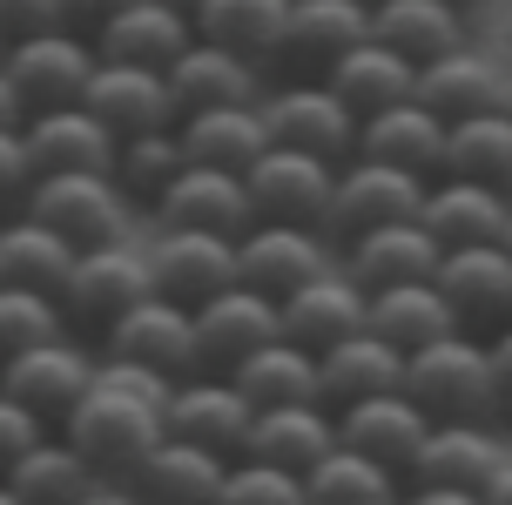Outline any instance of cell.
Returning <instances> with one entry per match:
<instances>
[{"label":"cell","mask_w":512,"mask_h":505,"mask_svg":"<svg viewBox=\"0 0 512 505\" xmlns=\"http://www.w3.org/2000/svg\"><path fill=\"white\" fill-rule=\"evenodd\" d=\"M54 431H61V438H68V445H75V452L88 458L115 492H122L128 472L142 465V452L162 438V404L142 398V391H128V384L95 378L88 391H81V404Z\"/></svg>","instance_id":"obj_1"},{"label":"cell","mask_w":512,"mask_h":505,"mask_svg":"<svg viewBox=\"0 0 512 505\" xmlns=\"http://www.w3.org/2000/svg\"><path fill=\"white\" fill-rule=\"evenodd\" d=\"M499 458H506V445H499L492 418H432L405 465V499H486Z\"/></svg>","instance_id":"obj_2"},{"label":"cell","mask_w":512,"mask_h":505,"mask_svg":"<svg viewBox=\"0 0 512 505\" xmlns=\"http://www.w3.org/2000/svg\"><path fill=\"white\" fill-rule=\"evenodd\" d=\"M405 398L425 418H492V364L486 337L445 330L432 344L405 351Z\"/></svg>","instance_id":"obj_3"},{"label":"cell","mask_w":512,"mask_h":505,"mask_svg":"<svg viewBox=\"0 0 512 505\" xmlns=\"http://www.w3.org/2000/svg\"><path fill=\"white\" fill-rule=\"evenodd\" d=\"M135 297H149V263H142V250L135 243H88V250H75V270H68V283H61V324L75 330V337H88V344H102V330L122 317Z\"/></svg>","instance_id":"obj_4"},{"label":"cell","mask_w":512,"mask_h":505,"mask_svg":"<svg viewBox=\"0 0 512 505\" xmlns=\"http://www.w3.org/2000/svg\"><path fill=\"white\" fill-rule=\"evenodd\" d=\"M95 364H102V351H88V337L61 330V337H41V344H27V351L0 357V391L21 398L27 411L54 431L81 404V391L95 384Z\"/></svg>","instance_id":"obj_5"},{"label":"cell","mask_w":512,"mask_h":505,"mask_svg":"<svg viewBox=\"0 0 512 505\" xmlns=\"http://www.w3.org/2000/svg\"><path fill=\"white\" fill-rule=\"evenodd\" d=\"M0 68L21 95V115L34 108H68V101L88 95V75H95V41L81 27H41V34H21L0 48Z\"/></svg>","instance_id":"obj_6"},{"label":"cell","mask_w":512,"mask_h":505,"mask_svg":"<svg viewBox=\"0 0 512 505\" xmlns=\"http://www.w3.org/2000/svg\"><path fill=\"white\" fill-rule=\"evenodd\" d=\"M418 202H425V176L391 169V162H378V155H351V162H337V182H331V202H324V223L317 229L344 250V243L364 236V229L418 216Z\"/></svg>","instance_id":"obj_7"},{"label":"cell","mask_w":512,"mask_h":505,"mask_svg":"<svg viewBox=\"0 0 512 505\" xmlns=\"http://www.w3.org/2000/svg\"><path fill=\"white\" fill-rule=\"evenodd\" d=\"M27 216H41V223H48L54 236H68L75 250L128 236V196L115 189L108 169H54V176H34Z\"/></svg>","instance_id":"obj_8"},{"label":"cell","mask_w":512,"mask_h":505,"mask_svg":"<svg viewBox=\"0 0 512 505\" xmlns=\"http://www.w3.org/2000/svg\"><path fill=\"white\" fill-rule=\"evenodd\" d=\"M263 128H270V142L310 149L324 162L358 155V115L337 101V88L324 75H290L283 88H263Z\"/></svg>","instance_id":"obj_9"},{"label":"cell","mask_w":512,"mask_h":505,"mask_svg":"<svg viewBox=\"0 0 512 505\" xmlns=\"http://www.w3.org/2000/svg\"><path fill=\"white\" fill-rule=\"evenodd\" d=\"M337 243L317 223H270V216H250V229L236 236V283H250L263 297H290L304 277L331 270Z\"/></svg>","instance_id":"obj_10"},{"label":"cell","mask_w":512,"mask_h":505,"mask_svg":"<svg viewBox=\"0 0 512 505\" xmlns=\"http://www.w3.org/2000/svg\"><path fill=\"white\" fill-rule=\"evenodd\" d=\"M438 297L452 303V324L472 330V337H492V330L512 324V250L506 243H459V250L438 256Z\"/></svg>","instance_id":"obj_11"},{"label":"cell","mask_w":512,"mask_h":505,"mask_svg":"<svg viewBox=\"0 0 512 505\" xmlns=\"http://www.w3.org/2000/svg\"><path fill=\"white\" fill-rule=\"evenodd\" d=\"M102 357H128V364H149L162 378H189V371H203L196 364V317H189V303H169V297H135L102 330Z\"/></svg>","instance_id":"obj_12"},{"label":"cell","mask_w":512,"mask_h":505,"mask_svg":"<svg viewBox=\"0 0 512 505\" xmlns=\"http://www.w3.org/2000/svg\"><path fill=\"white\" fill-rule=\"evenodd\" d=\"M250 398L236 391L230 371H189V378L169 384V404H162V431H176L189 445H203L216 458H236L243 438H250Z\"/></svg>","instance_id":"obj_13"},{"label":"cell","mask_w":512,"mask_h":505,"mask_svg":"<svg viewBox=\"0 0 512 505\" xmlns=\"http://www.w3.org/2000/svg\"><path fill=\"white\" fill-rule=\"evenodd\" d=\"M331 182H337V162H324L310 149H290V142H270L243 169L250 216H270V223H324Z\"/></svg>","instance_id":"obj_14"},{"label":"cell","mask_w":512,"mask_h":505,"mask_svg":"<svg viewBox=\"0 0 512 505\" xmlns=\"http://www.w3.org/2000/svg\"><path fill=\"white\" fill-rule=\"evenodd\" d=\"M142 263H149L155 297L196 310L203 297H216V290L236 283V236H216V229H155Z\"/></svg>","instance_id":"obj_15"},{"label":"cell","mask_w":512,"mask_h":505,"mask_svg":"<svg viewBox=\"0 0 512 505\" xmlns=\"http://www.w3.org/2000/svg\"><path fill=\"white\" fill-rule=\"evenodd\" d=\"M189 317H196V364H203V371H236L256 344L283 337L277 330V297H263L250 283H230V290L203 297Z\"/></svg>","instance_id":"obj_16"},{"label":"cell","mask_w":512,"mask_h":505,"mask_svg":"<svg viewBox=\"0 0 512 505\" xmlns=\"http://www.w3.org/2000/svg\"><path fill=\"white\" fill-rule=\"evenodd\" d=\"M155 229H216V236H243L250 229V189L236 169L216 162H182V176L149 202Z\"/></svg>","instance_id":"obj_17"},{"label":"cell","mask_w":512,"mask_h":505,"mask_svg":"<svg viewBox=\"0 0 512 505\" xmlns=\"http://www.w3.org/2000/svg\"><path fill=\"white\" fill-rule=\"evenodd\" d=\"M277 330L304 351H331L351 330H364V290L351 283L344 263H331V270L304 277L290 297H277Z\"/></svg>","instance_id":"obj_18"},{"label":"cell","mask_w":512,"mask_h":505,"mask_svg":"<svg viewBox=\"0 0 512 505\" xmlns=\"http://www.w3.org/2000/svg\"><path fill=\"white\" fill-rule=\"evenodd\" d=\"M371 34V7L364 0H290L283 21V75H331L337 54H351Z\"/></svg>","instance_id":"obj_19"},{"label":"cell","mask_w":512,"mask_h":505,"mask_svg":"<svg viewBox=\"0 0 512 505\" xmlns=\"http://www.w3.org/2000/svg\"><path fill=\"white\" fill-rule=\"evenodd\" d=\"M88 108L102 115L108 135H142V128H169L176 122V88L162 68L142 61H102L95 54V75H88Z\"/></svg>","instance_id":"obj_20"},{"label":"cell","mask_w":512,"mask_h":505,"mask_svg":"<svg viewBox=\"0 0 512 505\" xmlns=\"http://www.w3.org/2000/svg\"><path fill=\"white\" fill-rule=\"evenodd\" d=\"M21 142H27L34 176H54V169H108L115 162V135L102 128V115L88 101L21 115Z\"/></svg>","instance_id":"obj_21"},{"label":"cell","mask_w":512,"mask_h":505,"mask_svg":"<svg viewBox=\"0 0 512 505\" xmlns=\"http://www.w3.org/2000/svg\"><path fill=\"white\" fill-rule=\"evenodd\" d=\"M0 485H7V505H88V499H108V492H115L61 431H41L34 452H27Z\"/></svg>","instance_id":"obj_22"},{"label":"cell","mask_w":512,"mask_h":505,"mask_svg":"<svg viewBox=\"0 0 512 505\" xmlns=\"http://www.w3.org/2000/svg\"><path fill=\"white\" fill-rule=\"evenodd\" d=\"M337 445H351V452L378 458V465H391L398 479H405L411 452H418V438H425V411L405 398V384L398 391H378V398H358V404H337Z\"/></svg>","instance_id":"obj_23"},{"label":"cell","mask_w":512,"mask_h":505,"mask_svg":"<svg viewBox=\"0 0 512 505\" xmlns=\"http://www.w3.org/2000/svg\"><path fill=\"white\" fill-rule=\"evenodd\" d=\"M358 155H378L391 169H411V176L432 182L445 169V115L425 108L418 95L391 101V108H378V115L358 122Z\"/></svg>","instance_id":"obj_24"},{"label":"cell","mask_w":512,"mask_h":505,"mask_svg":"<svg viewBox=\"0 0 512 505\" xmlns=\"http://www.w3.org/2000/svg\"><path fill=\"white\" fill-rule=\"evenodd\" d=\"M445 243L418 216H398V223H378L344 243V270L358 290H384V283H411V277H432Z\"/></svg>","instance_id":"obj_25"},{"label":"cell","mask_w":512,"mask_h":505,"mask_svg":"<svg viewBox=\"0 0 512 505\" xmlns=\"http://www.w3.org/2000/svg\"><path fill=\"white\" fill-rule=\"evenodd\" d=\"M95 54L102 61H142V68H169L189 41H196V21L182 14V7H169V0H128V7H115L95 34Z\"/></svg>","instance_id":"obj_26"},{"label":"cell","mask_w":512,"mask_h":505,"mask_svg":"<svg viewBox=\"0 0 512 505\" xmlns=\"http://www.w3.org/2000/svg\"><path fill=\"white\" fill-rule=\"evenodd\" d=\"M506 216H512V196L506 189H486V182H472V176H432L425 182V202H418V223L432 229L445 250H459V243H499Z\"/></svg>","instance_id":"obj_27"},{"label":"cell","mask_w":512,"mask_h":505,"mask_svg":"<svg viewBox=\"0 0 512 505\" xmlns=\"http://www.w3.org/2000/svg\"><path fill=\"white\" fill-rule=\"evenodd\" d=\"M223 465L230 458L203 452V445H189V438H176V431H162L149 452H142V465L128 472V499H155V505H196V499H216L223 492Z\"/></svg>","instance_id":"obj_28"},{"label":"cell","mask_w":512,"mask_h":505,"mask_svg":"<svg viewBox=\"0 0 512 505\" xmlns=\"http://www.w3.org/2000/svg\"><path fill=\"white\" fill-rule=\"evenodd\" d=\"M162 75L176 88V115H189V108H223V101H263V68L243 61L236 48L203 41V34H196Z\"/></svg>","instance_id":"obj_29"},{"label":"cell","mask_w":512,"mask_h":505,"mask_svg":"<svg viewBox=\"0 0 512 505\" xmlns=\"http://www.w3.org/2000/svg\"><path fill=\"white\" fill-rule=\"evenodd\" d=\"M411 95L425 101V108H438L445 122H459V115L499 108V95H506V68H499L486 48L459 41V48H445L438 61H425V68H418Z\"/></svg>","instance_id":"obj_30"},{"label":"cell","mask_w":512,"mask_h":505,"mask_svg":"<svg viewBox=\"0 0 512 505\" xmlns=\"http://www.w3.org/2000/svg\"><path fill=\"white\" fill-rule=\"evenodd\" d=\"M405 384V351L384 344L378 330H351L344 344L317 351V398L331 404H358V398H378V391H398Z\"/></svg>","instance_id":"obj_31"},{"label":"cell","mask_w":512,"mask_h":505,"mask_svg":"<svg viewBox=\"0 0 512 505\" xmlns=\"http://www.w3.org/2000/svg\"><path fill=\"white\" fill-rule=\"evenodd\" d=\"M176 135L189 162H216V169H250L256 155L270 149V128H263V101H223V108H189L176 115Z\"/></svg>","instance_id":"obj_32"},{"label":"cell","mask_w":512,"mask_h":505,"mask_svg":"<svg viewBox=\"0 0 512 505\" xmlns=\"http://www.w3.org/2000/svg\"><path fill=\"white\" fill-rule=\"evenodd\" d=\"M371 41L398 48L411 68H425L445 48L472 41V14H459L452 0H378L371 7Z\"/></svg>","instance_id":"obj_33"},{"label":"cell","mask_w":512,"mask_h":505,"mask_svg":"<svg viewBox=\"0 0 512 505\" xmlns=\"http://www.w3.org/2000/svg\"><path fill=\"white\" fill-rule=\"evenodd\" d=\"M331 445H337V418H331V404H317V398L256 411L250 438H243V452H250V458H270V465H283V472H310Z\"/></svg>","instance_id":"obj_34"},{"label":"cell","mask_w":512,"mask_h":505,"mask_svg":"<svg viewBox=\"0 0 512 505\" xmlns=\"http://www.w3.org/2000/svg\"><path fill=\"white\" fill-rule=\"evenodd\" d=\"M364 330H378L384 344H398V351H418V344H432V337H445L459 324H452V303L438 297L432 277H411V283L364 290Z\"/></svg>","instance_id":"obj_35"},{"label":"cell","mask_w":512,"mask_h":505,"mask_svg":"<svg viewBox=\"0 0 512 505\" xmlns=\"http://www.w3.org/2000/svg\"><path fill=\"white\" fill-rule=\"evenodd\" d=\"M324 81H331L337 101L364 122V115H378V108H391V101H405L411 81H418V68H411L398 48H384V41L364 34L351 54H337V61H331V75H324Z\"/></svg>","instance_id":"obj_36"},{"label":"cell","mask_w":512,"mask_h":505,"mask_svg":"<svg viewBox=\"0 0 512 505\" xmlns=\"http://www.w3.org/2000/svg\"><path fill=\"white\" fill-rule=\"evenodd\" d=\"M283 21H290V0H203L196 7V34L216 48H236L256 68H277Z\"/></svg>","instance_id":"obj_37"},{"label":"cell","mask_w":512,"mask_h":505,"mask_svg":"<svg viewBox=\"0 0 512 505\" xmlns=\"http://www.w3.org/2000/svg\"><path fill=\"white\" fill-rule=\"evenodd\" d=\"M75 270V243L54 236L41 216H7L0 223V283H21V290H41V297H61V283Z\"/></svg>","instance_id":"obj_38"},{"label":"cell","mask_w":512,"mask_h":505,"mask_svg":"<svg viewBox=\"0 0 512 505\" xmlns=\"http://www.w3.org/2000/svg\"><path fill=\"white\" fill-rule=\"evenodd\" d=\"M438 176H472L512 196V115L506 108H479V115L445 122V169Z\"/></svg>","instance_id":"obj_39"},{"label":"cell","mask_w":512,"mask_h":505,"mask_svg":"<svg viewBox=\"0 0 512 505\" xmlns=\"http://www.w3.org/2000/svg\"><path fill=\"white\" fill-rule=\"evenodd\" d=\"M230 378H236V391L250 398V411H270V404H310L317 398V351L290 344V337H270V344H256V351L236 364Z\"/></svg>","instance_id":"obj_40"},{"label":"cell","mask_w":512,"mask_h":505,"mask_svg":"<svg viewBox=\"0 0 512 505\" xmlns=\"http://www.w3.org/2000/svg\"><path fill=\"white\" fill-rule=\"evenodd\" d=\"M182 162H189V149H182L176 122H169V128H142V135H115L108 176H115V189L128 196V209H149V202L182 176Z\"/></svg>","instance_id":"obj_41"},{"label":"cell","mask_w":512,"mask_h":505,"mask_svg":"<svg viewBox=\"0 0 512 505\" xmlns=\"http://www.w3.org/2000/svg\"><path fill=\"white\" fill-rule=\"evenodd\" d=\"M304 499L310 505H384V499H405V479L378 465V458L351 452V445H331L304 472Z\"/></svg>","instance_id":"obj_42"},{"label":"cell","mask_w":512,"mask_h":505,"mask_svg":"<svg viewBox=\"0 0 512 505\" xmlns=\"http://www.w3.org/2000/svg\"><path fill=\"white\" fill-rule=\"evenodd\" d=\"M216 499L223 505H297L304 499V472H283L270 458L236 452L230 465H223V492H216Z\"/></svg>","instance_id":"obj_43"},{"label":"cell","mask_w":512,"mask_h":505,"mask_svg":"<svg viewBox=\"0 0 512 505\" xmlns=\"http://www.w3.org/2000/svg\"><path fill=\"white\" fill-rule=\"evenodd\" d=\"M61 303L41 297V290H21V283H0V357L27 351L41 337H61Z\"/></svg>","instance_id":"obj_44"},{"label":"cell","mask_w":512,"mask_h":505,"mask_svg":"<svg viewBox=\"0 0 512 505\" xmlns=\"http://www.w3.org/2000/svg\"><path fill=\"white\" fill-rule=\"evenodd\" d=\"M27 189H34V162H27L21 122H14V128H0V223L27 209Z\"/></svg>","instance_id":"obj_45"},{"label":"cell","mask_w":512,"mask_h":505,"mask_svg":"<svg viewBox=\"0 0 512 505\" xmlns=\"http://www.w3.org/2000/svg\"><path fill=\"white\" fill-rule=\"evenodd\" d=\"M41 431H48V425H41L21 398H7V391H0V479L34 452V438H41Z\"/></svg>","instance_id":"obj_46"},{"label":"cell","mask_w":512,"mask_h":505,"mask_svg":"<svg viewBox=\"0 0 512 505\" xmlns=\"http://www.w3.org/2000/svg\"><path fill=\"white\" fill-rule=\"evenodd\" d=\"M41 27H68L61 21V0H0V41H21Z\"/></svg>","instance_id":"obj_47"},{"label":"cell","mask_w":512,"mask_h":505,"mask_svg":"<svg viewBox=\"0 0 512 505\" xmlns=\"http://www.w3.org/2000/svg\"><path fill=\"white\" fill-rule=\"evenodd\" d=\"M486 364H492V418H512V324L486 337Z\"/></svg>","instance_id":"obj_48"},{"label":"cell","mask_w":512,"mask_h":505,"mask_svg":"<svg viewBox=\"0 0 512 505\" xmlns=\"http://www.w3.org/2000/svg\"><path fill=\"white\" fill-rule=\"evenodd\" d=\"M115 7H128V0H61V21L81 27V34H95V27H102Z\"/></svg>","instance_id":"obj_49"},{"label":"cell","mask_w":512,"mask_h":505,"mask_svg":"<svg viewBox=\"0 0 512 505\" xmlns=\"http://www.w3.org/2000/svg\"><path fill=\"white\" fill-rule=\"evenodd\" d=\"M21 122V95H14V81H7V68H0V128Z\"/></svg>","instance_id":"obj_50"},{"label":"cell","mask_w":512,"mask_h":505,"mask_svg":"<svg viewBox=\"0 0 512 505\" xmlns=\"http://www.w3.org/2000/svg\"><path fill=\"white\" fill-rule=\"evenodd\" d=\"M486 499L512 505V458H499V472H492V479H486Z\"/></svg>","instance_id":"obj_51"},{"label":"cell","mask_w":512,"mask_h":505,"mask_svg":"<svg viewBox=\"0 0 512 505\" xmlns=\"http://www.w3.org/2000/svg\"><path fill=\"white\" fill-rule=\"evenodd\" d=\"M452 7H459V14H486L492 0H452Z\"/></svg>","instance_id":"obj_52"},{"label":"cell","mask_w":512,"mask_h":505,"mask_svg":"<svg viewBox=\"0 0 512 505\" xmlns=\"http://www.w3.org/2000/svg\"><path fill=\"white\" fill-rule=\"evenodd\" d=\"M169 7H182V14H189V21H196V7H203V0H169Z\"/></svg>","instance_id":"obj_53"},{"label":"cell","mask_w":512,"mask_h":505,"mask_svg":"<svg viewBox=\"0 0 512 505\" xmlns=\"http://www.w3.org/2000/svg\"><path fill=\"white\" fill-rule=\"evenodd\" d=\"M499 108H506V115H512V68H506V95H499Z\"/></svg>","instance_id":"obj_54"},{"label":"cell","mask_w":512,"mask_h":505,"mask_svg":"<svg viewBox=\"0 0 512 505\" xmlns=\"http://www.w3.org/2000/svg\"><path fill=\"white\" fill-rule=\"evenodd\" d=\"M499 243H506V250H512V216H506V236H499Z\"/></svg>","instance_id":"obj_55"},{"label":"cell","mask_w":512,"mask_h":505,"mask_svg":"<svg viewBox=\"0 0 512 505\" xmlns=\"http://www.w3.org/2000/svg\"><path fill=\"white\" fill-rule=\"evenodd\" d=\"M506 48H512V27H506Z\"/></svg>","instance_id":"obj_56"},{"label":"cell","mask_w":512,"mask_h":505,"mask_svg":"<svg viewBox=\"0 0 512 505\" xmlns=\"http://www.w3.org/2000/svg\"><path fill=\"white\" fill-rule=\"evenodd\" d=\"M364 7H378V0H364Z\"/></svg>","instance_id":"obj_57"},{"label":"cell","mask_w":512,"mask_h":505,"mask_svg":"<svg viewBox=\"0 0 512 505\" xmlns=\"http://www.w3.org/2000/svg\"><path fill=\"white\" fill-rule=\"evenodd\" d=\"M0 48H7V41H0Z\"/></svg>","instance_id":"obj_58"}]
</instances>
